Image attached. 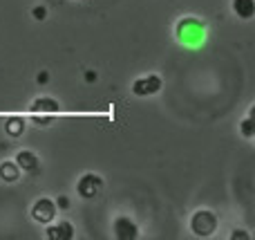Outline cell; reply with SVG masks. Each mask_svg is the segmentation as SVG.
I'll use <instances>...</instances> for the list:
<instances>
[{
    "label": "cell",
    "mask_w": 255,
    "mask_h": 240,
    "mask_svg": "<svg viewBox=\"0 0 255 240\" xmlns=\"http://www.w3.org/2000/svg\"><path fill=\"white\" fill-rule=\"evenodd\" d=\"M177 40L181 45H188V47H197V45L204 43V34H206V27H204L202 20L197 18H181L177 22Z\"/></svg>",
    "instance_id": "cell-1"
},
{
    "label": "cell",
    "mask_w": 255,
    "mask_h": 240,
    "mask_svg": "<svg viewBox=\"0 0 255 240\" xmlns=\"http://www.w3.org/2000/svg\"><path fill=\"white\" fill-rule=\"evenodd\" d=\"M217 229V216L208 209H199L195 211V216L190 218V232L199 238H208L213 236Z\"/></svg>",
    "instance_id": "cell-2"
},
{
    "label": "cell",
    "mask_w": 255,
    "mask_h": 240,
    "mask_svg": "<svg viewBox=\"0 0 255 240\" xmlns=\"http://www.w3.org/2000/svg\"><path fill=\"white\" fill-rule=\"evenodd\" d=\"M101 189H103V180L94 173L81 175L79 182H76V193H79L83 200H92V198H97L99 193H101Z\"/></svg>",
    "instance_id": "cell-3"
},
{
    "label": "cell",
    "mask_w": 255,
    "mask_h": 240,
    "mask_svg": "<svg viewBox=\"0 0 255 240\" xmlns=\"http://www.w3.org/2000/svg\"><path fill=\"white\" fill-rule=\"evenodd\" d=\"M31 218L40 225H49L56 218V202L52 198H38L31 207Z\"/></svg>",
    "instance_id": "cell-4"
},
{
    "label": "cell",
    "mask_w": 255,
    "mask_h": 240,
    "mask_svg": "<svg viewBox=\"0 0 255 240\" xmlns=\"http://www.w3.org/2000/svg\"><path fill=\"white\" fill-rule=\"evenodd\" d=\"M163 88V81L159 74H148V76H141L132 83V94L134 97H152L157 94L159 90Z\"/></svg>",
    "instance_id": "cell-5"
},
{
    "label": "cell",
    "mask_w": 255,
    "mask_h": 240,
    "mask_svg": "<svg viewBox=\"0 0 255 240\" xmlns=\"http://www.w3.org/2000/svg\"><path fill=\"white\" fill-rule=\"evenodd\" d=\"M112 232H115V238L117 240H136L139 238V227L132 218L128 216H119L112 225Z\"/></svg>",
    "instance_id": "cell-6"
},
{
    "label": "cell",
    "mask_w": 255,
    "mask_h": 240,
    "mask_svg": "<svg viewBox=\"0 0 255 240\" xmlns=\"http://www.w3.org/2000/svg\"><path fill=\"white\" fill-rule=\"evenodd\" d=\"M45 236L49 240H72L74 238V227H72L70 220H58L56 225L49 223L45 229Z\"/></svg>",
    "instance_id": "cell-7"
},
{
    "label": "cell",
    "mask_w": 255,
    "mask_h": 240,
    "mask_svg": "<svg viewBox=\"0 0 255 240\" xmlns=\"http://www.w3.org/2000/svg\"><path fill=\"white\" fill-rule=\"evenodd\" d=\"M16 164H18V169H20L22 173H31V175H36L38 173V169H40V160L31 151H20L18 153Z\"/></svg>",
    "instance_id": "cell-8"
},
{
    "label": "cell",
    "mask_w": 255,
    "mask_h": 240,
    "mask_svg": "<svg viewBox=\"0 0 255 240\" xmlns=\"http://www.w3.org/2000/svg\"><path fill=\"white\" fill-rule=\"evenodd\" d=\"M31 112H36V115H54V112H58L61 110V106H58V101H54V99H49V97H40V99H36L34 103H31V108H29Z\"/></svg>",
    "instance_id": "cell-9"
},
{
    "label": "cell",
    "mask_w": 255,
    "mask_h": 240,
    "mask_svg": "<svg viewBox=\"0 0 255 240\" xmlns=\"http://www.w3.org/2000/svg\"><path fill=\"white\" fill-rule=\"evenodd\" d=\"M233 11L244 20H251L255 16V0H233Z\"/></svg>",
    "instance_id": "cell-10"
},
{
    "label": "cell",
    "mask_w": 255,
    "mask_h": 240,
    "mask_svg": "<svg viewBox=\"0 0 255 240\" xmlns=\"http://www.w3.org/2000/svg\"><path fill=\"white\" fill-rule=\"evenodd\" d=\"M22 171L18 169L16 162H2L0 164V178L4 180V182H16L18 178H20Z\"/></svg>",
    "instance_id": "cell-11"
},
{
    "label": "cell",
    "mask_w": 255,
    "mask_h": 240,
    "mask_svg": "<svg viewBox=\"0 0 255 240\" xmlns=\"http://www.w3.org/2000/svg\"><path fill=\"white\" fill-rule=\"evenodd\" d=\"M4 130H7L9 137H20L25 133V119L22 117H9L4 121Z\"/></svg>",
    "instance_id": "cell-12"
},
{
    "label": "cell",
    "mask_w": 255,
    "mask_h": 240,
    "mask_svg": "<svg viewBox=\"0 0 255 240\" xmlns=\"http://www.w3.org/2000/svg\"><path fill=\"white\" fill-rule=\"evenodd\" d=\"M240 130H242V135H244L247 139L253 137V110L249 112V117L242 121V124H240Z\"/></svg>",
    "instance_id": "cell-13"
},
{
    "label": "cell",
    "mask_w": 255,
    "mask_h": 240,
    "mask_svg": "<svg viewBox=\"0 0 255 240\" xmlns=\"http://www.w3.org/2000/svg\"><path fill=\"white\" fill-rule=\"evenodd\" d=\"M31 13H34V18H36V20H43V18H47V9H45L43 4H38V7H36Z\"/></svg>",
    "instance_id": "cell-14"
},
{
    "label": "cell",
    "mask_w": 255,
    "mask_h": 240,
    "mask_svg": "<svg viewBox=\"0 0 255 240\" xmlns=\"http://www.w3.org/2000/svg\"><path fill=\"white\" fill-rule=\"evenodd\" d=\"M54 202H56V209H63V211H67V209H70V200H67L65 196H61V198H58V200H54Z\"/></svg>",
    "instance_id": "cell-15"
},
{
    "label": "cell",
    "mask_w": 255,
    "mask_h": 240,
    "mask_svg": "<svg viewBox=\"0 0 255 240\" xmlns=\"http://www.w3.org/2000/svg\"><path fill=\"white\" fill-rule=\"evenodd\" d=\"M238 238L249 240V238H251V234H247V232H233V234H231V240H238Z\"/></svg>",
    "instance_id": "cell-16"
},
{
    "label": "cell",
    "mask_w": 255,
    "mask_h": 240,
    "mask_svg": "<svg viewBox=\"0 0 255 240\" xmlns=\"http://www.w3.org/2000/svg\"><path fill=\"white\" fill-rule=\"evenodd\" d=\"M49 117H34V124H38V126H47L49 124Z\"/></svg>",
    "instance_id": "cell-17"
},
{
    "label": "cell",
    "mask_w": 255,
    "mask_h": 240,
    "mask_svg": "<svg viewBox=\"0 0 255 240\" xmlns=\"http://www.w3.org/2000/svg\"><path fill=\"white\" fill-rule=\"evenodd\" d=\"M38 83H47V74H45V72L43 74H38Z\"/></svg>",
    "instance_id": "cell-18"
}]
</instances>
